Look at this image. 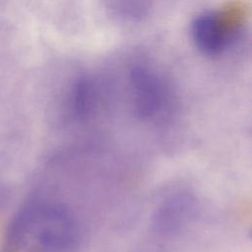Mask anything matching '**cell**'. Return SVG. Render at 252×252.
I'll list each match as a JSON object with an SVG mask.
<instances>
[{"label":"cell","instance_id":"obj_1","mask_svg":"<svg viewBox=\"0 0 252 252\" xmlns=\"http://www.w3.org/2000/svg\"><path fill=\"white\" fill-rule=\"evenodd\" d=\"M24 242L40 252H76L80 245L78 221L62 204H41L29 209L20 220Z\"/></svg>","mask_w":252,"mask_h":252},{"label":"cell","instance_id":"obj_2","mask_svg":"<svg viewBox=\"0 0 252 252\" xmlns=\"http://www.w3.org/2000/svg\"><path fill=\"white\" fill-rule=\"evenodd\" d=\"M244 18L245 10L239 4L203 13L192 22V39L202 53L219 56L233 43Z\"/></svg>","mask_w":252,"mask_h":252},{"label":"cell","instance_id":"obj_3","mask_svg":"<svg viewBox=\"0 0 252 252\" xmlns=\"http://www.w3.org/2000/svg\"><path fill=\"white\" fill-rule=\"evenodd\" d=\"M198 211L199 204L194 195L187 192L173 194L155 210L151 220V231L158 237H173L195 220Z\"/></svg>","mask_w":252,"mask_h":252},{"label":"cell","instance_id":"obj_4","mask_svg":"<svg viewBox=\"0 0 252 252\" xmlns=\"http://www.w3.org/2000/svg\"><path fill=\"white\" fill-rule=\"evenodd\" d=\"M134 105L143 120H161L168 110L169 95L162 83L151 74L138 72L133 78Z\"/></svg>","mask_w":252,"mask_h":252}]
</instances>
